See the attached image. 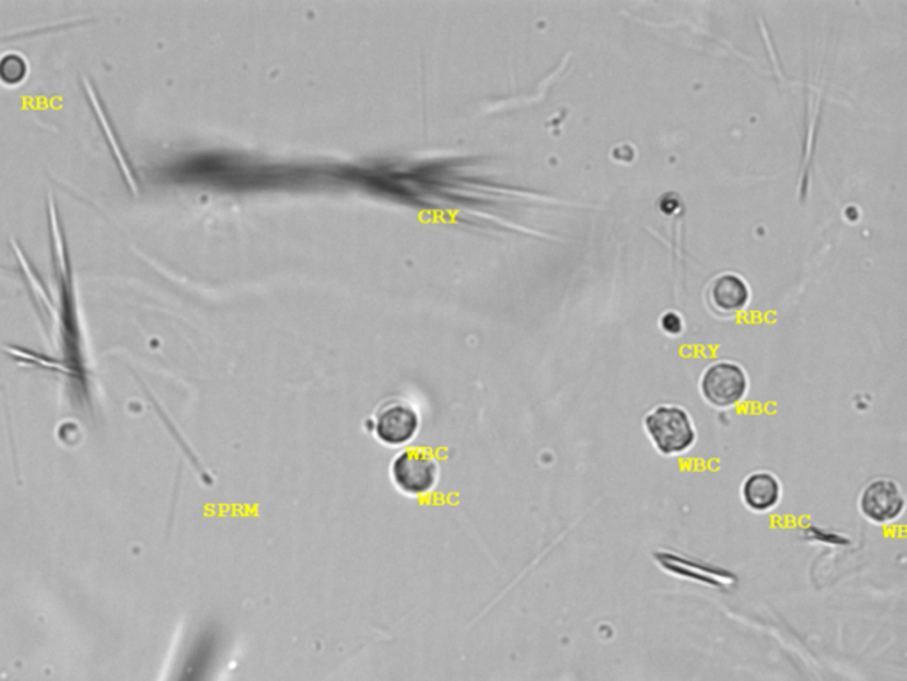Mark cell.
Listing matches in <instances>:
<instances>
[{"label": "cell", "instance_id": "8992f818", "mask_svg": "<svg viewBox=\"0 0 907 681\" xmlns=\"http://www.w3.org/2000/svg\"><path fill=\"white\" fill-rule=\"evenodd\" d=\"M741 500L752 513H771L783 497L782 481L769 471H755L741 485Z\"/></svg>", "mask_w": 907, "mask_h": 681}, {"label": "cell", "instance_id": "ba28073f", "mask_svg": "<svg viewBox=\"0 0 907 681\" xmlns=\"http://www.w3.org/2000/svg\"><path fill=\"white\" fill-rule=\"evenodd\" d=\"M25 66L24 59L20 56H5L0 61V79L4 80L5 84H16L24 79Z\"/></svg>", "mask_w": 907, "mask_h": 681}, {"label": "cell", "instance_id": "3957f363", "mask_svg": "<svg viewBox=\"0 0 907 681\" xmlns=\"http://www.w3.org/2000/svg\"><path fill=\"white\" fill-rule=\"evenodd\" d=\"M392 483L400 494L408 497H426L440 481V465L437 458L426 449H403L391 463Z\"/></svg>", "mask_w": 907, "mask_h": 681}, {"label": "cell", "instance_id": "5b68a950", "mask_svg": "<svg viewBox=\"0 0 907 681\" xmlns=\"http://www.w3.org/2000/svg\"><path fill=\"white\" fill-rule=\"evenodd\" d=\"M858 509L867 522L874 526H889L897 522L906 511V495L903 486L892 477H875L861 488Z\"/></svg>", "mask_w": 907, "mask_h": 681}, {"label": "cell", "instance_id": "277c9868", "mask_svg": "<svg viewBox=\"0 0 907 681\" xmlns=\"http://www.w3.org/2000/svg\"><path fill=\"white\" fill-rule=\"evenodd\" d=\"M700 392L709 405L734 408L748 394V374L737 362L718 360L700 377Z\"/></svg>", "mask_w": 907, "mask_h": 681}, {"label": "cell", "instance_id": "9c48e42d", "mask_svg": "<svg viewBox=\"0 0 907 681\" xmlns=\"http://www.w3.org/2000/svg\"><path fill=\"white\" fill-rule=\"evenodd\" d=\"M660 325L661 331L671 334V336H677L683 332V318L677 313H666L661 316Z\"/></svg>", "mask_w": 907, "mask_h": 681}, {"label": "cell", "instance_id": "7a4b0ae2", "mask_svg": "<svg viewBox=\"0 0 907 681\" xmlns=\"http://www.w3.org/2000/svg\"><path fill=\"white\" fill-rule=\"evenodd\" d=\"M371 429L386 448H406L419 435V411L405 397H388L371 417Z\"/></svg>", "mask_w": 907, "mask_h": 681}, {"label": "cell", "instance_id": "52a82bcc", "mask_svg": "<svg viewBox=\"0 0 907 681\" xmlns=\"http://www.w3.org/2000/svg\"><path fill=\"white\" fill-rule=\"evenodd\" d=\"M709 300L712 308L721 314H735L746 308L749 300V290L745 280L734 274H723L712 280L709 288Z\"/></svg>", "mask_w": 907, "mask_h": 681}, {"label": "cell", "instance_id": "6da1fadb", "mask_svg": "<svg viewBox=\"0 0 907 681\" xmlns=\"http://www.w3.org/2000/svg\"><path fill=\"white\" fill-rule=\"evenodd\" d=\"M647 439L661 457L688 454L697 443V426L689 412L679 405H658L643 417Z\"/></svg>", "mask_w": 907, "mask_h": 681}]
</instances>
